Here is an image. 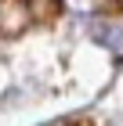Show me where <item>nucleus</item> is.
Returning a JSON list of instances; mask_svg holds the SVG:
<instances>
[{"label": "nucleus", "mask_w": 123, "mask_h": 126, "mask_svg": "<svg viewBox=\"0 0 123 126\" xmlns=\"http://www.w3.org/2000/svg\"><path fill=\"white\" fill-rule=\"evenodd\" d=\"M36 25V15L29 11L25 0H0V40H15Z\"/></svg>", "instance_id": "f257e3e1"}, {"label": "nucleus", "mask_w": 123, "mask_h": 126, "mask_svg": "<svg viewBox=\"0 0 123 126\" xmlns=\"http://www.w3.org/2000/svg\"><path fill=\"white\" fill-rule=\"evenodd\" d=\"M29 11L36 15V22H51L58 15V7H62V0H25Z\"/></svg>", "instance_id": "f03ea898"}, {"label": "nucleus", "mask_w": 123, "mask_h": 126, "mask_svg": "<svg viewBox=\"0 0 123 126\" xmlns=\"http://www.w3.org/2000/svg\"><path fill=\"white\" fill-rule=\"evenodd\" d=\"M62 126H87V123H62Z\"/></svg>", "instance_id": "7ed1b4c3"}]
</instances>
